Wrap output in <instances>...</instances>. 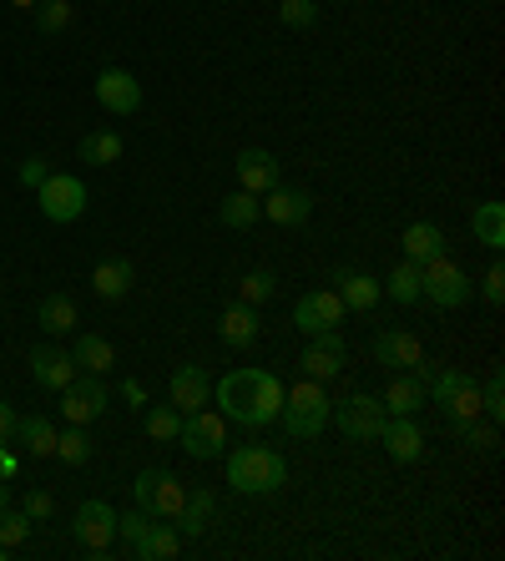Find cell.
<instances>
[{
  "mask_svg": "<svg viewBox=\"0 0 505 561\" xmlns=\"http://www.w3.org/2000/svg\"><path fill=\"white\" fill-rule=\"evenodd\" d=\"M329 410H334V400L324 394V385L303 375L294 390H284V410H278V420H284V431L294 435V440H313V435H324Z\"/></svg>",
  "mask_w": 505,
  "mask_h": 561,
  "instance_id": "3957f363",
  "label": "cell"
},
{
  "mask_svg": "<svg viewBox=\"0 0 505 561\" xmlns=\"http://www.w3.org/2000/svg\"><path fill=\"white\" fill-rule=\"evenodd\" d=\"M213 405L222 410V420H233L243 431H263V425H273L278 410H284V379L259 365L228 369V375L218 379V390H213Z\"/></svg>",
  "mask_w": 505,
  "mask_h": 561,
  "instance_id": "6da1fadb",
  "label": "cell"
},
{
  "mask_svg": "<svg viewBox=\"0 0 505 561\" xmlns=\"http://www.w3.org/2000/svg\"><path fill=\"white\" fill-rule=\"evenodd\" d=\"M71 21H77L71 0H36V31L41 36H61V31H71Z\"/></svg>",
  "mask_w": 505,
  "mask_h": 561,
  "instance_id": "d590c367",
  "label": "cell"
},
{
  "mask_svg": "<svg viewBox=\"0 0 505 561\" xmlns=\"http://www.w3.org/2000/svg\"><path fill=\"white\" fill-rule=\"evenodd\" d=\"M15 11H36V0H11Z\"/></svg>",
  "mask_w": 505,
  "mask_h": 561,
  "instance_id": "681fc988",
  "label": "cell"
},
{
  "mask_svg": "<svg viewBox=\"0 0 505 561\" xmlns=\"http://www.w3.org/2000/svg\"><path fill=\"white\" fill-rule=\"evenodd\" d=\"M15 420H21V415H15V405H11V400H0V445L15 440Z\"/></svg>",
  "mask_w": 505,
  "mask_h": 561,
  "instance_id": "7dc6e473",
  "label": "cell"
},
{
  "mask_svg": "<svg viewBox=\"0 0 505 561\" xmlns=\"http://www.w3.org/2000/svg\"><path fill=\"white\" fill-rule=\"evenodd\" d=\"M147 526H152V516H147L142 506H137V511H127V516H117V536H122V541H127V547H137V541H142V536H147Z\"/></svg>",
  "mask_w": 505,
  "mask_h": 561,
  "instance_id": "7bdbcfd3",
  "label": "cell"
},
{
  "mask_svg": "<svg viewBox=\"0 0 505 561\" xmlns=\"http://www.w3.org/2000/svg\"><path fill=\"white\" fill-rule=\"evenodd\" d=\"M142 431L152 435V440H162V445H177L182 410H172V405H152V410H142Z\"/></svg>",
  "mask_w": 505,
  "mask_h": 561,
  "instance_id": "e575fe53",
  "label": "cell"
},
{
  "mask_svg": "<svg viewBox=\"0 0 505 561\" xmlns=\"http://www.w3.org/2000/svg\"><path fill=\"white\" fill-rule=\"evenodd\" d=\"M56 456L66 460V466H87L91 460V440L81 425H66V431H56Z\"/></svg>",
  "mask_w": 505,
  "mask_h": 561,
  "instance_id": "f35d334b",
  "label": "cell"
},
{
  "mask_svg": "<svg viewBox=\"0 0 505 561\" xmlns=\"http://www.w3.org/2000/svg\"><path fill=\"white\" fill-rule=\"evenodd\" d=\"M106 405H112V400H106L102 375H77V379H71V385L61 390V415H66V425H91V420L102 415Z\"/></svg>",
  "mask_w": 505,
  "mask_h": 561,
  "instance_id": "7c38bea8",
  "label": "cell"
},
{
  "mask_svg": "<svg viewBox=\"0 0 505 561\" xmlns=\"http://www.w3.org/2000/svg\"><path fill=\"white\" fill-rule=\"evenodd\" d=\"M480 415H491L495 425L505 420V369H491V379L480 385Z\"/></svg>",
  "mask_w": 505,
  "mask_h": 561,
  "instance_id": "60d3db41",
  "label": "cell"
},
{
  "mask_svg": "<svg viewBox=\"0 0 505 561\" xmlns=\"http://www.w3.org/2000/svg\"><path fill=\"white\" fill-rule=\"evenodd\" d=\"M450 431L466 450H501V425H495V420H480V415L475 420H455Z\"/></svg>",
  "mask_w": 505,
  "mask_h": 561,
  "instance_id": "836d02e7",
  "label": "cell"
},
{
  "mask_svg": "<svg viewBox=\"0 0 505 561\" xmlns=\"http://www.w3.org/2000/svg\"><path fill=\"white\" fill-rule=\"evenodd\" d=\"M213 400V379L203 375L197 365H182L177 375L168 379V405L182 410V415H193V410H203Z\"/></svg>",
  "mask_w": 505,
  "mask_h": 561,
  "instance_id": "ffe728a7",
  "label": "cell"
},
{
  "mask_svg": "<svg viewBox=\"0 0 505 561\" xmlns=\"http://www.w3.org/2000/svg\"><path fill=\"white\" fill-rule=\"evenodd\" d=\"M273 294H278V274H268V268H253V274L238 278V299L253 304V309H259V304H268Z\"/></svg>",
  "mask_w": 505,
  "mask_h": 561,
  "instance_id": "74e56055",
  "label": "cell"
},
{
  "mask_svg": "<svg viewBox=\"0 0 505 561\" xmlns=\"http://www.w3.org/2000/svg\"><path fill=\"white\" fill-rule=\"evenodd\" d=\"M31 379H36L41 390H56L61 394L71 379H77V359L66 350H56V344H36L31 350Z\"/></svg>",
  "mask_w": 505,
  "mask_h": 561,
  "instance_id": "d6986e66",
  "label": "cell"
},
{
  "mask_svg": "<svg viewBox=\"0 0 505 561\" xmlns=\"http://www.w3.org/2000/svg\"><path fill=\"white\" fill-rule=\"evenodd\" d=\"M177 445L193 460H218L222 450H228V420H222V410L203 405V410H193V415H182Z\"/></svg>",
  "mask_w": 505,
  "mask_h": 561,
  "instance_id": "8992f818",
  "label": "cell"
},
{
  "mask_svg": "<svg viewBox=\"0 0 505 561\" xmlns=\"http://www.w3.org/2000/svg\"><path fill=\"white\" fill-rule=\"evenodd\" d=\"M182 551V531L172 522H157L152 516V526H147V536L131 547V557H142V561H172Z\"/></svg>",
  "mask_w": 505,
  "mask_h": 561,
  "instance_id": "484cf974",
  "label": "cell"
},
{
  "mask_svg": "<svg viewBox=\"0 0 505 561\" xmlns=\"http://www.w3.org/2000/svg\"><path fill=\"white\" fill-rule=\"evenodd\" d=\"M470 228H475V243H485L491 253L505 249V208L501 203H480L475 218H470Z\"/></svg>",
  "mask_w": 505,
  "mask_h": 561,
  "instance_id": "d6a6232c",
  "label": "cell"
},
{
  "mask_svg": "<svg viewBox=\"0 0 505 561\" xmlns=\"http://www.w3.org/2000/svg\"><path fill=\"white\" fill-rule=\"evenodd\" d=\"M131 284H137V268H131L127 259H106L91 268V288H96V299H106V304L127 299Z\"/></svg>",
  "mask_w": 505,
  "mask_h": 561,
  "instance_id": "603a6c76",
  "label": "cell"
},
{
  "mask_svg": "<svg viewBox=\"0 0 505 561\" xmlns=\"http://www.w3.org/2000/svg\"><path fill=\"white\" fill-rule=\"evenodd\" d=\"M71 359H77V369H87V375H106V369L117 365V344L102 340V334H81Z\"/></svg>",
  "mask_w": 505,
  "mask_h": 561,
  "instance_id": "f1b7e54d",
  "label": "cell"
},
{
  "mask_svg": "<svg viewBox=\"0 0 505 561\" xmlns=\"http://www.w3.org/2000/svg\"><path fill=\"white\" fill-rule=\"evenodd\" d=\"M259 203L273 228H303V222L313 218V193H303V187H273Z\"/></svg>",
  "mask_w": 505,
  "mask_h": 561,
  "instance_id": "2e32d148",
  "label": "cell"
},
{
  "mask_svg": "<svg viewBox=\"0 0 505 561\" xmlns=\"http://www.w3.org/2000/svg\"><path fill=\"white\" fill-rule=\"evenodd\" d=\"M233 172H238V183H243V193H253V197L278 187V157L263 152V147H243L233 157Z\"/></svg>",
  "mask_w": 505,
  "mask_h": 561,
  "instance_id": "ac0fdd59",
  "label": "cell"
},
{
  "mask_svg": "<svg viewBox=\"0 0 505 561\" xmlns=\"http://www.w3.org/2000/svg\"><path fill=\"white\" fill-rule=\"evenodd\" d=\"M470 294H475V278H470L450 253L420 263V299H429L435 309H466Z\"/></svg>",
  "mask_w": 505,
  "mask_h": 561,
  "instance_id": "277c9868",
  "label": "cell"
},
{
  "mask_svg": "<svg viewBox=\"0 0 505 561\" xmlns=\"http://www.w3.org/2000/svg\"><path fill=\"white\" fill-rule=\"evenodd\" d=\"M344 319H349V309H344V299H338L334 288H313V294H303V299L294 304L298 334H329V329H338Z\"/></svg>",
  "mask_w": 505,
  "mask_h": 561,
  "instance_id": "8fae6325",
  "label": "cell"
},
{
  "mask_svg": "<svg viewBox=\"0 0 505 561\" xmlns=\"http://www.w3.org/2000/svg\"><path fill=\"white\" fill-rule=\"evenodd\" d=\"M400 243H404V259L410 263H429V259H440V253H450L440 222H410Z\"/></svg>",
  "mask_w": 505,
  "mask_h": 561,
  "instance_id": "d4e9b609",
  "label": "cell"
},
{
  "mask_svg": "<svg viewBox=\"0 0 505 561\" xmlns=\"http://www.w3.org/2000/svg\"><path fill=\"white\" fill-rule=\"evenodd\" d=\"M344 359H349L344 334H338V329H329V334H309V350H303L298 369H303L309 379H319V385H329V379L344 375Z\"/></svg>",
  "mask_w": 505,
  "mask_h": 561,
  "instance_id": "4fadbf2b",
  "label": "cell"
},
{
  "mask_svg": "<svg viewBox=\"0 0 505 561\" xmlns=\"http://www.w3.org/2000/svg\"><path fill=\"white\" fill-rule=\"evenodd\" d=\"M21 541H31V516H26V511H11V506H5V511H0V547H21Z\"/></svg>",
  "mask_w": 505,
  "mask_h": 561,
  "instance_id": "b9f144b4",
  "label": "cell"
},
{
  "mask_svg": "<svg viewBox=\"0 0 505 561\" xmlns=\"http://www.w3.org/2000/svg\"><path fill=\"white\" fill-rule=\"evenodd\" d=\"M259 218H263V203L253 193H243V187H238V193H228L218 203V222H222V228H253Z\"/></svg>",
  "mask_w": 505,
  "mask_h": 561,
  "instance_id": "4dcf8cb0",
  "label": "cell"
},
{
  "mask_svg": "<svg viewBox=\"0 0 505 561\" xmlns=\"http://www.w3.org/2000/svg\"><path fill=\"white\" fill-rule=\"evenodd\" d=\"M15 178H21V187H41L46 178H51V162H46V157H26Z\"/></svg>",
  "mask_w": 505,
  "mask_h": 561,
  "instance_id": "f6af8a7d",
  "label": "cell"
},
{
  "mask_svg": "<svg viewBox=\"0 0 505 561\" xmlns=\"http://www.w3.org/2000/svg\"><path fill=\"white\" fill-rule=\"evenodd\" d=\"M379 400H385V410L389 415H420V410H425V400H429V390L425 385H420L415 375H389V385H385V394H379Z\"/></svg>",
  "mask_w": 505,
  "mask_h": 561,
  "instance_id": "cb8c5ba5",
  "label": "cell"
},
{
  "mask_svg": "<svg viewBox=\"0 0 505 561\" xmlns=\"http://www.w3.org/2000/svg\"><path fill=\"white\" fill-rule=\"evenodd\" d=\"M131 501H137L147 516H157V522H177L182 501H187V485H182L172 470L152 466V470H142V476L131 481Z\"/></svg>",
  "mask_w": 505,
  "mask_h": 561,
  "instance_id": "5b68a950",
  "label": "cell"
},
{
  "mask_svg": "<svg viewBox=\"0 0 505 561\" xmlns=\"http://www.w3.org/2000/svg\"><path fill=\"white\" fill-rule=\"evenodd\" d=\"M122 400H127L131 410H147V390L137 385V379H122Z\"/></svg>",
  "mask_w": 505,
  "mask_h": 561,
  "instance_id": "c3c4849f",
  "label": "cell"
},
{
  "mask_svg": "<svg viewBox=\"0 0 505 561\" xmlns=\"http://www.w3.org/2000/svg\"><path fill=\"white\" fill-rule=\"evenodd\" d=\"M11 506V491H5V481H0V511Z\"/></svg>",
  "mask_w": 505,
  "mask_h": 561,
  "instance_id": "f907efd6",
  "label": "cell"
},
{
  "mask_svg": "<svg viewBox=\"0 0 505 561\" xmlns=\"http://www.w3.org/2000/svg\"><path fill=\"white\" fill-rule=\"evenodd\" d=\"M284 481H288V466L268 445H238L228 456V485L243 491V496H273Z\"/></svg>",
  "mask_w": 505,
  "mask_h": 561,
  "instance_id": "7a4b0ae2",
  "label": "cell"
},
{
  "mask_svg": "<svg viewBox=\"0 0 505 561\" xmlns=\"http://www.w3.org/2000/svg\"><path fill=\"white\" fill-rule=\"evenodd\" d=\"M71 536L81 541L87 557H106L112 541H117V511L106 506V501H81L77 516H71Z\"/></svg>",
  "mask_w": 505,
  "mask_h": 561,
  "instance_id": "9c48e42d",
  "label": "cell"
},
{
  "mask_svg": "<svg viewBox=\"0 0 505 561\" xmlns=\"http://www.w3.org/2000/svg\"><path fill=\"white\" fill-rule=\"evenodd\" d=\"M385 400L379 394H364V390H354V394H344L334 410H329V420H334L338 431L349 435V440H379V425H385Z\"/></svg>",
  "mask_w": 505,
  "mask_h": 561,
  "instance_id": "ba28073f",
  "label": "cell"
},
{
  "mask_svg": "<svg viewBox=\"0 0 505 561\" xmlns=\"http://www.w3.org/2000/svg\"><path fill=\"white\" fill-rule=\"evenodd\" d=\"M385 294H389L394 304H420V263L404 259L400 268L385 278Z\"/></svg>",
  "mask_w": 505,
  "mask_h": 561,
  "instance_id": "8d00e7d4",
  "label": "cell"
},
{
  "mask_svg": "<svg viewBox=\"0 0 505 561\" xmlns=\"http://www.w3.org/2000/svg\"><path fill=\"white\" fill-rule=\"evenodd\" d=\"M480 294H485V304H491V309H501V304H505V268H501V263H491V268L480 274Z\"/></svg>",
  "mask_w": 505,
  "mask_h": 561,
  "instance_id": "ee69618b",
  "label": "cell"
},
{
  "mask_svg": "<svg viewBox=\"0 0 505 561\" xmlns=\"http://www.w3.org/2000/svg\"><path fill=\"white\" fill-rule=\"evenodd\" d=\"M213 511H218V501H213V491H193V496L182 501V511H177V531L182 536H203L208 531V522H213Z\"/></svg>",
  "mask_w": 505,
  "mask_h": 561,
  "instance_id": "f546056e",
  "label": "cell"
},
{
  "mask_svg": "<svg viewBox=\"0 0 505 561\" xmlns=\"http://www.w3.org/2000/svg\"><path fill=\"white\" fill-rule=\"evenodd\" d=\"M334 294L344 299V309H354V313H369L379 299H385V284L379 278H369V274H354V268H334Z\"/></svg>",
  "mask_w": 505,
  "mask_h": 561,
  "instance_id": "7402d4cb",
  "label": "cell"
},
{
  "mask_svg": "<svg viewBox=\"0 0 505 561\" xmlns=\"http://www.w3.org/2000/svg\"><path fill=\"white\" fill-rule=\"evenodd\" d=\"M218 334H222L228 350H253V344H259V309L243 304V299H233L218 319Z\"/></svg>",
  "mask_w": 505,
  "mask_h": 561,
  "instance_id": "44dd1931",
  "label": "cell"
},
{
  "mask_svg": "<svg viewBox=\"0 0 505 561\" xmlns=\"http://www.w3.org/2000/svg\"><path fill=\"white\" fill-rule=\"evenodd\" d=\"M51 511H56L51 491H26V516L31 522H51Z\"/></svg>",
  "mask_w": 505,
  "mask_h": 561,
  "instance_id": "bcb514c9",
  "label": "cell"
},
{
  "mask_svg": "<svg viewBox=\"0 0 505 561\" xmlns=\"http://www.w3.org/2000/svg\"><path fill=\"white\" fill-rule=\"evenodd\" d=\"M429 394H435V405H440V415L450 420V425L455 420L480 415V385H475V375H466V369H435Z\"/></svg>",
  "mask_w": 505,
  "mask_h": 561,
  "instance_id": "52a82bcc",
  "label": "cell"
},
{
  "mask_svg": "<svg viewBox=\"0 0 505 561\" xmlns=\"http://www.w3.org/2000/svg\"><path fill=\"white\" fill-rule=\"evenodd\" d=\"M77 319H81V309H77V299H71V294H46V299H41V309H36V324L46 329V334H71V329H77Z\"/></svg>",
  "mask_w": 505,
  "mask_h": 561,
  "instance_id": "83f0119b",
  "label": "cell"
},
{
  "mask_svg": "<svg viewBox=\"0 0 505 561\" xmlns=\"http://www.w3.org/2000/svg\"><path fill=\"white\" fill-rule=\"evenodd\" d=\"M425 359V344L415 334H404V329H379L375 334V365H385L389 375H400V369H415Z\"/></svg>",
  "mask_w": 505,
  "mask_h": 561,
  "instance_id": "e0dca14e",
  "label": "cell"
},
{
  "mask_svg": "<svg viewBox=\"0 0 505 561\" xmlns=\"http://www.w3.org/2000/svg\"><path fill=\"white\" fill-rule=\"evenodd\" d=\"M15 440H21V450H26L31 460L56 456V425H51L46 415H26V420H15Z\"/></svg>",
  "mask_w": 505,
  "mask_h": 561,
  "instance_id": "4316f807",
  "label": "cell"
},
{
  "mask_svg": "<svg viewBox=\"0 0 505 561\" xmlns=\"http://www.w3.org/2000/svg\"><path fill=\"white\" fill-rule=\"evenodd\" d=\"M278 21L288 31H313L319 26V0H278Z\"/></svg>",
  "mask_w": 505,
  "mask_h": 561,
  "instance_id": "ab89813d",
  "label": "cell"
},
{
  "mask_svg": "<svg viewBox=\"0 0 505 561\" xmlns=\"http://www.w3.org/2000/svg\"><path fill=\"white\" fill-rule=\"evenodd\" d=\"M96 102L112 112V117H131V112H142V81L122 71V66H106L102 77H96Z\"/></svg>",
  "mask_w": 505,
  "mask_h": 561,
  "instance_id": "9a60e30c",
  "label": "cell"
},
{
  "mask_svg": "<svg viewBox=\"0 0 505 561\" xmlns=\"http://www.w3.org/2000/svg\"><path fill=\"white\" fill-rule=\"evenodd\" d=\"M36 203L51 222H77L81 213H87V183L71 178V172H51V178L36 187Z\"/></svg>",
  "mask_w": 505,
  "mask_h": 561,
  "instance_id": "30bf717a",
  "label": "cell"
},
{
  "mask_svg": "<svg viewBox=\"0 0 505 561\" xmlns=\"http://www.w3.org/2000/svg\"><path fill=\"white\" fill-rule=\"evenodd\" d=\"M5 557H11V547H0V561H5Z\"/></svg>",
  "mask_w": 505,
  "mask_h": 561,
  "instance_id": "816d5d0a",
  "label": "cell"
},
{
  "mask_svg": "<svg viewBox=\"0 0 505 561\" xmlns=\"http://www.w3.org/2000/svg\"><path fill=\"white\" fill-rule=\"evenodd\" d=\"M122 157V137L117 131H87L77 147V162H87V168H112Z\"/></svg>",
  "mask_w": 505,
  "mask_h": 561,
  "instance_id": "1f68e13d",
  "label": "cell"
},
{
  "mask_svg": "<svg viewBox=\"0 0 505 561\" xmlns=\"http://www.w3.org/2000/svg\"><path fill=\"white\" fill-rule=\"evenodd\" d=\"M379 445L389 450L394 466H415V460L425 456V431H420L415 415H385V425H379Z\"/></svg>",
  "mask_w": 505,
  "mask_h": 561,
  "instance_id": "5bb4252c",
  "label": "cell"
}]
</instances>
